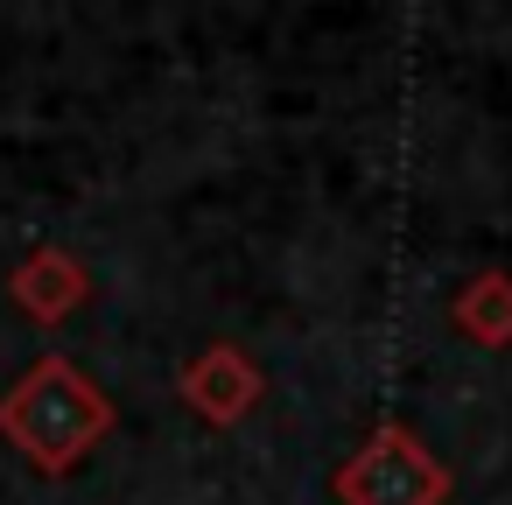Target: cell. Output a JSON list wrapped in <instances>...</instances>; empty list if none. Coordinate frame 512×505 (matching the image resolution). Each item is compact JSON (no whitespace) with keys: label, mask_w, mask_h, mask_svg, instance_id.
Masks as SVG:
<instances>
[{"label":"cell","mask_w":512,"mask_h":505,"mask_svg":"<svg viewBox=\"0 0 512 505\" xmlns=\"http://www.w3.org/2000/svg\"><path fill=\"white\" fill-rule=\"evenodd\" d=\"M120 428V407L106 400V386L64 358L43 351L8 393H0V442H8L36 477H71L92 463V449Z\"/></svg>","instance_id":"6da1fadb"},{"label":"cell","mask_w":512,"mask_h":505,"mask_svg":"<svg viewBox=\"0 0 512 505\" xmlns=\"http://www.w3.org/2000/svg\"><path fill=\"white\" fill-rule=\"evenodd\" d=\"M449 491H456L449 463L407 421H379L330 470V498L337 505H449Z\"/></svg>","instance_id":"7a4b0ae2"},{"label":"cell","mask_w":512,"mask_h":505,"mask_svg":"<svg viewBox=\"0 0 512 505\" xmlns=\"http://www.w3.org/2000/svg\"><path fill=\"white\" fill-rule=\"evenodd\" d=\"M260 393H267V372H260V358H253L246 344H232V337H211L204 351H190V358L176 365V400H183L204 428H239V421L260 407Z\"/></svg>","instance_id":"3957f363"},{"label":"cell","mask_w":512,"mask_h":505,"mask_svg":"<svg viewBox=\"0 0 512 505\" xmlns=\"http://www.w3.org/2000/svg\"><path fill=\"white\" fill-rule=\"evenodd\" d=\"M8 302H15L29 323L57 330V323H71V316L92 302V267H85L71 246H36V253L15 260V274H8Z\"/></svg>","instance_id":"277c9868"},{"label":"cell","mask_w":512,"mask_h":505,"mask_svg":"<svg viewBox=\"0 0 512 505\" xmlns=\"http://www.w3.org/2000/svg\"><path fill=\"white\" fill-rule=\"evenodd\" d=\"M456 337H470L477 351H512V274L505 267H477L456 302H449Z\"/></svg>","instance_id":"5b68a950"}]
</instances>
